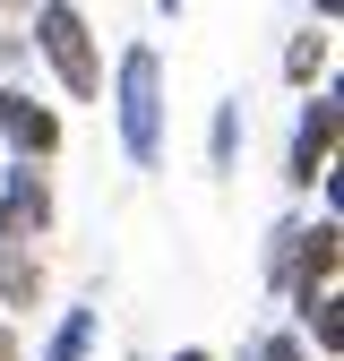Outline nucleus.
Returning a JSON list of instances; mask_svg holds the SVG:
<instances>
[{"label":"nucleus","instance_id":"obj_12","mask_svg":"<svg viewBox=\"0 0 344 361\" xmlns=\"http://www.w3.org/2000/svg\"><path fill=\"white\" fill-rule=\"evenodd\" d=\"M241 361H310V344H301L293 327H267V336H258V344H250Z\"/></svg>","mask_w":344,"mask_h":361},{"label":"nucleus","instance_id":"obj_14","mask_svg":"<svg viewBox=\"0 0 344 361\" xmlns=\"http://www.w3.org/2000/svg\"><path fill=\"white\" fill-rule=\"evenodd\" d=\"M172 361H215V353H207V344H181V353H172Z\"/></svg>","mask_w":344,"mask_h":361},{"label":"nucleus","instance_id":"obj_3","mask_svg":"<svg viewBox=\"0 0 344 361\" xmlns=\"http://www.w3.org/2000/svg\"><path fill=\"white\" fill-rule=\"evenodd\" d=\"M336 267H344V224H336V215H319V224H293L284 267H276V293L301 310L310 293H336Z\"/></svg>","mask_w":344,"mask_h":361},{"label":"nucleus","instance_id":"obj_7","mask_svg":"<svg viewBox=\"0 0 344 361\" xmlns=\"http://www.w3.org/2000/svg\"><path fill=\"white\" fill-rule=\"evenodd\" d=\"M0 310H43V250L0 241Z\"/></svg>","mask_w":344,"mask_h":361},{"label":"nucleus","instance_id":"obj_10","mask_svg":"<svg viewBox=\"0 0 344 361\" xmlns=\"http://www.w3.org/2000/svg\"><path fill=\"white\" fill-rule=\"evenodd\" d=\"M301 327H310L319 361H336L344 353V293H310V301H301Z\"/></svg>","mask_w":344,"mask_h":361},{"label":"nucleus","instance_id":"obj_8","mask_svg":"<svg viewBox=\"0 0 344 361\" xmlns=\"http://www.w3.org/2000/svg\"><path fill=\"white\" fill-rule=\"evenodd\" d=\"M95 336H104V310L78 301V310H61V327L43 336V361H86V353H95Z\"/></svg>","mask_w":344,"mask_h":361},{"label":"nucleus","instance_id":"obj_9","mask_svg":"<svg viewBox=\"0 0 344 361\" xmlns=\"http://www.w3.org/2000/svg\"><path fill=\"white\" fill-rule=\"evenodd\" d=\"M327 52H336V35H327V26H301V35H293V52H284V78L301 86V95H310V86L327 78Z\"/></svg>","mask_w":344,"mask_h":361},{"label":"nucleus","instance_id":"obj_6","mask_svg":"<svg viewBox=\"0 0 344 361\" xmlns=\"http://www.w3.org/2000/svg\"><path fill=\"white\" fill-rule=\"evenodd\" d=\"M0 147H9L18 164H52L61 155V112L35 104L26 86H0Z\"/></svg>","mask_w":344,"mask_h":361},{"label":"nucleus","instance_id":"obj_2","mask_svg":"<svg viewBox=\"0 0 344 361\" xmlns=\"http://www.w3.org/2000/svg\"><path fill=\"white\" fill-rule=\"evenodd\" d=\"M35 52H43V69H52L78 104L104 95V52H95V26H86L78 0H35Z\"/></svg>","mask_w":344,"mask_h":361},{"label":"nucleus","instance_id":"obj_1","mask_svg":"<svg viewBox=\"0 0 344 361\" xmlns=\"http://www.w3.org/2000/svg\"><path fill=\"white\" fill-rule=\"evenodd\" d=\"M112 129H121V155L138 172L164 164V52L155 43H129L112 61Z\"/></svg>","mask_w":344,"mask_h":361},{"label":"nucleus","instance_id":"obj_11","mask_svg":"<svg viewBox=\"0 0 344 361\" xmlns=\"http://www.w3.org/2000/svg\"><path fill=\"white\" fill-rule=\"evenodd\" d=\"M233 147H241V104H215V121H207V164L233 172Z\"/></svg>","mask_w":344,"mask_h":361},{"label":"nucleus","instance_id":"obj_15","mask_svg":"<svg viewBox=\"0 0 344 361\" xmlns=\"http://www.w3.org/2000/svg\"><path fill=\"white\" fill-rule=\"evenodd\" d=\"M155 9H164V18H181V9H190V0H155Z\"/></svg>","mask_w":344,"mask_h":361},{"label":"nucleus","instance_id":"obj_5","mask_svg":"<svg viewBox=\"0 0 344 361\" xmlns=\"http://www.w3.org/2000/svg\"><path fill=\"white\" fill-rule=\"evenodd\" d=\"M43 233H52V172L9 155V172H0V241H43Z\"/></svg>","mask_w":344,"mask_h":361},{"label":"nucleus","instance_id":"obj_4","mask_svg":"<svg viewBox=\"0 0 344 361\" xmlns=\"http://www.w3.org/2000/svg\"><path fill=\"white\" fill-rule=\"evenodd\" d=\"M336 138H344V95L319 86L310 112L293 121V155H284V180H293V190H319V180L336 172Z\"/></svg>","mask_w":344,"mask_h":361},{"label":"nucleus","instance_id":"obj_13","mask_svg":"<svg viewBox=\"0 0 344 361\" xmlns=\"http://www.w3.org/2000/svg\"><path fill=\"white\" fill-rule=\"evenodd\" d=\"M0 361H26V344H18V327H9V310H0Z\"/></svg>","mask_w":344,"mask_h":361}]
</instances>
